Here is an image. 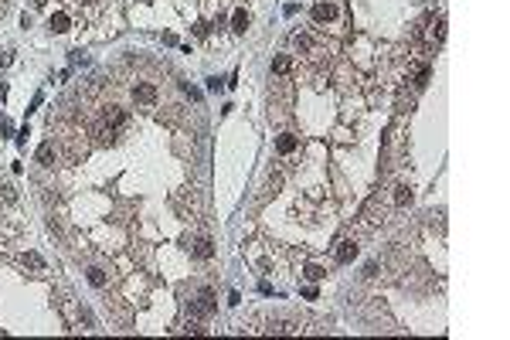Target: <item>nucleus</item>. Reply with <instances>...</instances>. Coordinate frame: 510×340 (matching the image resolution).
<instances>
[{"mask_svg":"<svg viewBox=\"0 0 510 340\" xmlns=\"http://www.w3.org/2000/svg\"><path fill=\"white\" fill-rule=\"evenodd\" d=\"M422 38H425V48H439L442 38H446V17H442V14L425 17V24H422Z\"/></svg>","mask_w":510,"mask_h":340,"instance_id":"nucleus-1","label":"nucleus"},{"mask_svg":"<svg viewBox=\"0 0 510 340\" xmlns=\"http://www.w3.org/2000/svg\"><path fill=\"white\" fill-rule=\"evenodd\" d=\"M133 99H136L140 106H153V102H157V85H153V82H140V85L133 89Z\"/></svg>","mask_w":510,"mask_h":340,"instance_id":"nucleus-2","label":"nucleus"},{"mask_svg":"<svg viewBox=\"0 0 510 340\" xmlns=\"http://www.w3.org/2000/svg\"><path fill=\"white\" fill-rule=\"evenodd\" d=\"M357 259V242L354 238H343V242H337V262L340 265H347V262H354Z\"/></svg>","mask_w":510,"mask_h":340,"instance_id":"nucleus-3","label":"nucleus"},{"mask_svg":"<svg viewBox=\"0 0 510 340\" xmlns=\"http://www.w3.org/2000/svg\"><path fill=\"white\" fill-rule=\"evenodd\" d=\"M276 150L283 153V157H289V153H296V150H300V136H293V133H283V136L276 140Z\"/></svg>","mask_w":510,"mask_h":340,"instance_id":"nucleus-4","label":"nucleus"},{"mask_svg":"<svg viewBox=\"0 0 510 340\" xmlns=\"http://www.w3.org/2000/svg\"><path fill=\"white\" fill-rule=\"evenodd\" d=\"M334 17H337V3L327 0V3H317V7H313V20L323 24V20H334Z\"/></svg>","mask_w":510,"mask_h":340,"instance_id":"nucleus-5","label":"nucleus"},{"mask_svg":"<svg viewBox=\"0 0 510 340\" xmlns=\"http://www.w3.org/2000/svg\"><path fill=\"white\" fill-rule=\"evenodd\" d=\"M48 27H51L55 34H65V31L72 27V17H68L65 10H58V14H51V20H48Z\"/></svg>","mask_w":510,"mask_h":340,"instance_id":"nucleus-6","label":"nucleus"},{"mask_svg":"<svg viewBox=\"0 0 510 340\" xmlns=\"http://www.w3.org/2000/svg\"><path fill=\"white\" fill-rule=\"evenodd\" d=\"M38 164L41 167H55V143H51V140L38 147Z\"/></svg>","mask_w":510,"mask_h":340,"instance_id":"nucleus-7","label":"nucleus"},{"mask_svg":"<svg viewBox=\"0 0 510 340\" xmlns=\"http://www.w3.org/2000/svg\"><path fill=\"white\" fill-rule=\"evenodd\" d=\"M194 306H197V313H214V293H211V289H201Z\"/></svg>","mask_w":510,"mask_h":340,"instance_id":"nucleus-8","label":"nucleus"},{"mask_svg":"<svg viewBox=\"0 0 510 340\" xmlns=\"http://www.w3.org/2000/svg\"><path fill=\"white\" fill-rule=\"evenodd\" d=\"M391 201H395V208H405V204H412V187H408V184H398L395 194H391Z\"/></svg>","mask_w":510,"mask_h":340,"instance_id":"nucleus-9","label":"nucleus"},{"mask_svg":"<svg viewBox=\"0 0 510 340\" xmlns=\"http://www.w3.org/2000/svg\"><path fill=\"white\" fill-rule=\"evenodd\" d=\"M190 252H194L197 259H211V255H214V245H211L208 238H194V245H190Z\"/></svg>","mask_w":510,"mask_h":340,"instance_id":"nucleus-10","label":"nucleus"},{"mask_svg":"<svg viewBox=\"0 0 510 340\" xmlns=\"http://www.w3.org/2000/svg\"><path fill=\"white\" fill-rule=\"evenodd\" d=\"M231 31H235V34L248 31V14L245 10H235V14H231Z\"/></svg>","mask_w":510,"mask_h":340,"instance_id":"nucleus-11","label":"nucleus"},{"mask_svg":"<svg viewBox=\"0 0 510 340\" xmlns=\"http://www.w3.org/2000/svg\"><path fill=\"white\" fill-rule=\"evenodd\" d=\"M289 68H293V58H289V55H276V58H272V72H276V75H286Z\"/></svg>","mask_w":510,"mask_h":340,"instance_id":"nucleus-12","label":"nucleus"},{"mask_svg":"<svg viewBox=\"0 0 510 340\" xmlns=\"http://www.w3.org/2000/svg\"><path fill=\"white\" fill-rule=\"evenodd\" d=\"M20 262L31 265V269H44V259H41L38 252H24V255H20Z\"/></svg>","mask_w":510,"mask_h":340,"instance_id":"nucleus-13","label":"nucleus"},{"mask_svg":"<svg viewBox=\"0 0 510 340\" xmlns=\"http://www.w3.org/2000/svg\"><path fill=\"white\" fill-rule=\"evenodd\" d=\"M89 283H92V286H99V289L106 286V276H102V269H95V265L89 269Z\"/></svg>","mask_w":510,"mask_h":340,"instance_id":"nucleus-14","label":"nucleus"},{"mask_svg":"<svg viewBox=\"0 0 510 340\" xmlns=\"http://www.w3.org/2000/svg\"><path fill=\"white\" fill-rule=\"evenodd\" d=\"M323 276H327V269H323V265H306V279H313V283H317V279H323Z\"/></svg>","mask_w":510,"mask_h":340,"instance_id":"nucleus-15","label":"nucleus"},{"mask_svg":"<svg viewBox=\"0 0 510 340\" xmlns=\"http://www.w3.org/2000/svg\"><path fill=\"white\" fill-rule=\"evenodd\" d=\"M44 3H48V0H34V7H44Z\"/></svg>","mask_w":510,"mask_h":340,"instance_id":"nucleus-16","label":"nucleus"},{"mask_svg":"<svg viewBox=\"0 0 510 340\" xmlns=\"http://www.w3.org/2000/svg\"><path fill=\"white\" fill-rule=\"evenodd\" d=\"M140 3H150V0H140Z\"/></svg>","mask_w":510,"mask_h":340,"instance_id":"nucleus-17","label":"nucleus"}]
</instances>
